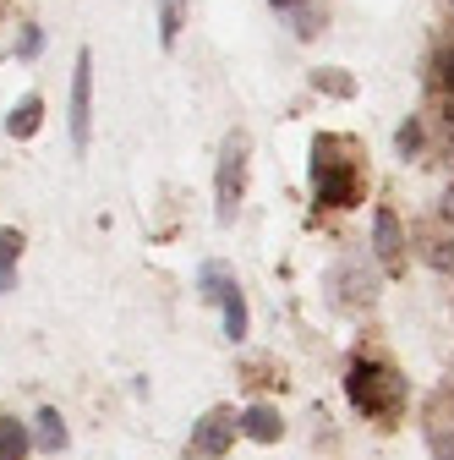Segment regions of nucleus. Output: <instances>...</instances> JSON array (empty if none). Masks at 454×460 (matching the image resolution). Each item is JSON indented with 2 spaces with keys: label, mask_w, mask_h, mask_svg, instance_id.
Listing matches in <instances>:
<instances>
[{
  "label": "nucleus",
  "mask_w": 454,
  "mask_h": 460,
  "mask_svg": "<svg viewBox=\"0 0 454 460\" xmlns=\"http://www.w3.org/2000/svg\"><path fill=\"white\" fill-rule=\"evenodd\" d=\"M438 83H443V93L454 99V44H449V49L438 55Z\"/></svg>",
  "instance_id": "18"
},
{
  "label": "nucleus",
  "mask_w": 454,
  "mask_h": 460,
  "mask_svg": "<svg viewBox=\"0 0 454 460\" xmlns=\"http://www.w3.org/2000/svg\"><path fill=\"white\" fill-rule=\"evenodd\" d=\"M378 378H383V367H367V362H356V367H351V378H345L351 406H356V411H367V417H378V411H389V406H394V394H378Z\"/></svg>",
  "instance_id": "5"
},
{
  "label": "nucleus",
  "mask_w": 454,
  "mask_h": 460,
  "mask_svg": "<svg viewBox=\"0 0 454 460\" xmlns=\"http://www.w3.org/2000/svg\"><path fill=\"white\" fill-rule=\"evenodd\" d=\"M449 132H454V99H449Z\"/></svg>",
  "instance_id": "22"
},
{
  "label": "nucleus",
  "mask_w": 454,
  "mask_h": 460,
  "mask_svg": "<svg viewBox=\"0 0 454 460\" xmlns=\"http://www.w3.org/2000/svg\"><path fill=\"white\" fill-rule=\"evenodd\" d=\"M66 110H72V115H66L72 143L88 148V137H93V55H88V49L77 55V66H72V104H66Z\"/></svg>",
  "instance_id": "3"
},
{
  "label": "nucleus",
  "mask_w": 454,
  "mask_h": 460,
  "mask_svg": "<svg viewBox=\"0 0 454 460\" xmlns=\"http://www.w3.org/2000/svg\"><path fill=\"white\" fill-rule=\"evenodd\" d=\"M231 279H236V274L224 269V263H203V269H197V296H203L208 307H219V291H224Z\"/></svg>",
  "instance_id": "13"
},
{
  "label": "nucleus",
  "mask_w": 454,
  "mask_h": 460,
  "mask_svg": "<svg viewBox=\"0 0 454 460\" xmlns=\"http://www.w3.org/2000/svg\"><path fill=\"white\" fill-rule=\"evenodd\" d=\"M443 460H454V438H443Z\"/></svg>",
  "instance_id": "20"
},
{
  "label": "nucleus",
  "mask_w": 454,
  "mask_h": 460,
  "mask_svg": "<svg viewBox=\"0 0 454 460\" xmlns=\"http://www.w3.org/2000/svg\"><path fill=\"white\" fill-rule=\"evenodd\" d=\"M39 49H44V33H39V28L28 22V28L17 33V55H22V61H33V55H39Z\"/></svg>",
  "instance_id": "17"
},
{
  "label": "nucleus",
  "mask_w": 454,
  "mask_h": 460,
  "mask_svg": "<svg viewBox=\"0 0 454 460\" xmlns=\"http://www.w3.org/2000/svg\"><path fill=\"white\" fill-rule=\"evenodd\" d=\"M312 88H318V93H334V99H351V93H356V83H351V77H339V72H318Z\"/></svg>",
  "instance_id": "15"
},
{
  "label": "nucleus",
  "mask_w": 454,
  "mask_h": 460,
  "mask_svg": "<svg viewBox=\"0 0 454 460\" xmlns=\"http://www.w3.org/2000/svg\"><path fill=\"white\" fill-rule=\"evenodd\" d=\"M268 6H274V12H291V6H296V0H268Z\"/></svg>",
  "instance_id": "19"
},
{
  "label": "nucleus",
  "mask_w": 454,
  "mask_h": 460,
  "mask_svg": "<svg viewBox=\"0 0 454 460\" xmlns=\"http://www.w3.org/2000/svg\"><path fill=\"white\" fill-rule=\"evenodd\" d=\"M372 247H378V258H383L389 269H400L406 242H400V219H394L389 208H378V214H372Z\"/></svg>",
  "instance_id": "6"
},
{
  "label": "nucleus",
  "mask_w": 454,
  "mask_h": 460,
  "mask_svg": "<svg viewBox=\"0 0 454 460\" xmlns=\"http://www.w3.org/2000/svg\"><path fill=\"white\" fill-rule=\"evenodd\" d=\"M219 313H224V334L241 345V340H247V296H241V285H236V279L219 291Z\"/></svg>",
  "instance_id": "9"
},
{
  "label": "nucleus",
  "mask_w": 454,
  "mask_h": 460,
  "mask_svg": "<svg viewBox=\"0 0 454 460\" xmlns=\"http://www.w3.org/2000/svg\"><path fill=\"white\" fill-rule=\"evenodd\" d=\"M28 444H33V433L17 417H0V460H28Z\"/></svg>",
  "instance_id": "10"
},
{
  "label": "nucleus",
  "mask_w": 454,
  "mask_h": 460,
  "mask_svg": "<svg viewBox=\"0 0 454 460\" xmlns=\"http://www.w3.org/2000/svg\"><path fill=\"white\" fill-rule=\"evenodd\" d=\"M44 127V99L39 93H22L17 104H12V115H6V132L12 137H33Z\"/></svg>",
  "instance_id": "8"
},
{
  "label": "nucleus",
  "mask_w": 454,
  "mask_h": 460,
  "mask_svg": "<svg viewBox=\"0 0 454 460\" xmlns=\"http://www.w3.org/2000/svg\"><path fill=\"white\" fill-rule=\"evenodd\" d=\"M312 192L328 208H345L351 203V170H339V159H328V143L312 148Z\"/></svg>",
  "instance_id": "4"
},
{
  "label": "nucleus",
  "mask_w": 454,
  "mask_h": 460,
  "mask_svg": "<svg viewBox=\"0 0 454 460\" xmlns=\"http://www.w3.org/2000/svg\"><path fill=\"white\" fill-rule=\"evenodd\" d=\"M236 433H241V417H236V411H224V406H214L203 422H192L187 455H192V460H219L224 449L236 444Z\"/></svg>",
  "instance_id": "2"
},
{
  "label": "nucleus",
  "mask_w": 454,
  "mask_h": 460,
  "mask_svg": "<svg viewBox=\"0 0 454 460\" xmlns=\"http://www.w3.org/2000/svg\"><path fill=\"white\" fill-rule=\"evenodd\" d=\"M17 258H22V230H12V225H0V291H12V269H17Z\"/></svg>",
  "instance_id": "12"
},
{
  "label": "nucleus",
  "mask_w": 454,
  "mask_h": 460,
  "mask_svg": "<svg viewBox=\"0 0 454 460\" xmlns=\"http://www.w3.org/2000/svg\"><path fill=\"white\" fill-rule=\"evenodd\" d=\"M241 433L258 438V444H279V433H285V422H279L274 406H247L241 411Z\"/></svg>",
  "instance_id": "7"
},
{
  "label": "nucleus",
  "mask_w": 454,
  "mask_h": 460,
  "mask_svg": "<svg viewBox=\"0 0 454 460\" xmlns=\"http://www.w3.org/2000/svg\"><path fill=\"white\" fill-rule=\"evenodd\" d=\"M443 263H454V242H449V247H443Z\"/></svg>",
  "instance_id": "21"
},
{
  "label": "nucleus",
  "mask_w": 454,
  "mask_h": 460,
  "mask_svg": "<svg viewBox=\"0 0 454 460\" xmlns=\"http://www.w3.org/2000/svg\"><path fill=\"white\" fill-rule=\"evenodd\" d=\"M176 39H181V0H164L159 6V44L176 49Z\"/></svg>",
  "instance_id": "14"
},
{
  "label": "nucleus",
  "mask_w": 454,
  "mask_h": 460,
  "mask_svg": "<svg viewBox=\"0 0 454 460\" xmlns=\"http://www.w3.org/2000/svg\"><path fill=\"white\" fill-rule=\"evenodd\" d=\"M247 154H252V137L247 132H231L219 143V164H214V214L219 225H231L236 208H241V192H247Z\"/></svg>",
  "instance_id": "1"
},
{
  "label": "nucleus",
  "mask_w": 454,
  "mask_h": 460,
  "mask_svg": "<svg viewBox=\"0 0 454 460\" xmlns=\"http://www.w3.org/2000/svg\"><path fill=\"white\" fill-rule=\"evenodd\" d=\"M394 148H400V154H406V159H411V154H416V148H422V127H416V121H406V127H400V132H394Z\"/></svg>",
  "instance_id": "16"
},
{
  "label": "nucleus",
  "mask_w": 454,
  "mask_h": 460,
  "mask_svg": "<svg viewBox=\"0 0 454 460\" xmlns=\"http://www.w3.org/2000/svg\"><path fill=\"white\" fill-rule=\"evenodd\" d=\"M33 422H39V428H33V444H39L44 455H55V449H66V422H61V411H39Z\"/></svg>",
  "instance_id": "11"
}]
</instances>
